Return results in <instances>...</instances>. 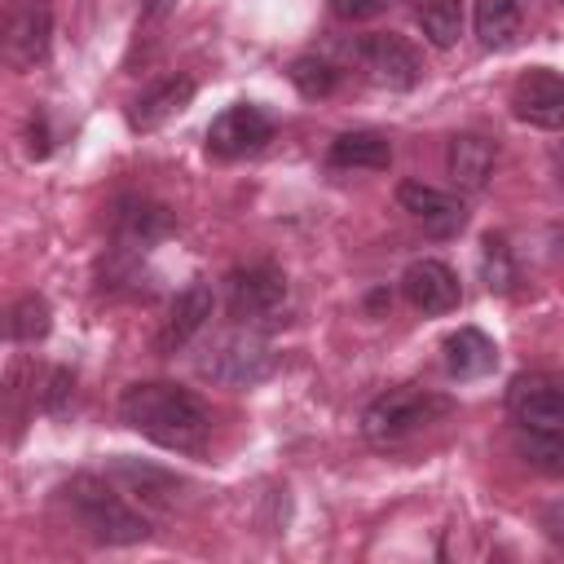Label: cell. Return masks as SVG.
Masks as SVG:
<instances>
[{"label": "cell", "instance_id": "20", "mask_svg": "<svg viewBox=\"0 0 564 564\" xmlns=\"http://www.w3.org/2000/svg\"><path fill=\"white\" fill-rule=\"evenodd\" d=\"M48 326H53V308L44 295H18L0 313V339H13V344H35L48 335Z\"/></svg>", "mask_w": 564, "mask_h": 564}, {"label": "cell", "instance_id": "26", "mask_svg": "<svg viewBox=\"0 0 564 564\" xmlns=\"http://www.w3.org/2000/svg\"><path fill=\"white\" fill-rule=\"evenodd\" d=\"M70 401H75V375H70L66 366L44 370V379H40V388H35V405L57 419V414L70 410Z\"/></svg>", "mask_w": 564, "mask_h": 564}, {"label": "cell", "instance_id": "16", "mask_svg": "<svg viewBox=\"0 0 564 564\" xmlns=\"http://www.w3.org/2000/svg\"><path fill=\"white\" fill-rule=\"evenodd\" d=\"M494 163H498V145L480 132H454L449 137V150H445V167H449V181L467 194L485 189L489 176H494Z\"/></svg>", "mask_w": 564, "mask_h": 564}, {"label": "cell", "instance_id": "9", "mask_svg": "<svg viewBox=\"0 0 564 564\" xmlns=\"http://www.w3.org/2000/svg\"><path fill=\"white\" fill-rule=\"evenodd\" d=\"M507 414L516 427H538V432H560L564 427V392L555 375L529 370L507 383Z\"/></svg>", "mask_w": 564, "mask_h": 564}, {"label": "cell", "instance_id": "14", "mask_svg": "<svg viewBox=\"0 0 564 564\" xmlns=\"http://www.w3.org/2000/svg\"><path fill=\"white\" fill-rule=\"evenodd\" d=\"M212 308H216L212 286H207V282H189V286L172 300V308H167V317H163V326H159V335H154V348H159L163 357H172L176 348H185V344L207 326Z\"/></svg>", "mask_w": 564, "mask_h": 564}, {"label": "cell", "instance_id": "30", "mask_svg": "<svg viewBox=\"0 0 564 564\" xmlns=\"http://www.w3.org/2000/svg\"><path fill=\"white\" fill-rule=\"evenodd\" d=\"M366 304H370V308H375V313H379V308H383V304H392V295H388V291H370V300H366Z\"/></svg>", "mask_w": 564, "mask_h": 564}, {"label": "cell", "instance_id": "18", "mask_svg": "<svg viewBox=\"0 0 564 564\" xmlns=\"http://www.w3.org/2000/svg\"><path fill=\"white\" fill-rule=\"evenodd\" d=\"M494 366H498V348H494V339H489L485 330L458 326V330L445 339V370H449L458 383L485 379Z\"/></svg>", "mask_w": 564, "mask_h": 564}, {"label": "cell", "instance_id": "11", "mask_svg": "<svg viewBox=\"0 0 564 564\" xmlns=\"http://www.w3.org/2000/svg\"><path fill=\"white\" fill-rule=\"evenodd\" d=\"M397 203L423 225L427 238H458L467 229V203L449 189H436L427 181H401Z\"/></svg>", "mask_w": 564, "mask_h": 564}, {"label": "cell", "instance_id": "5", "mask_svg": "<svg viewBox=\"0 0 564 564\" xmlns=\"http://www.w3.org/2000/svg\"><path fill=\"white\" fill-rule=\"evenodd\" d=\"M225 282H229V300H225V304H229V317H234L238 326L264 330V326H278V322H282L291 286H286V273H282L278 264L260 260V264L234 269Z\"/></svg>", "mask_w": 564, "mask_h": 564}, {"label": "cell", "instance_id": "23", "mask_svg": "<svg viewBox=\"0 0 564 564\" xmlns=\"http://www.w3.org/2000/svg\"><path fill=\"white\" fill-rule=\"evenodd\" d=\"M480 278L494 295H511L516 282H520V269H516V256H511V242L507 234H485L480 242Z\"/></svg>", "mask_w": 564, "mask_h": 564}, {"label": "cell", "instance_id": "27", "mask_svg": "<svg viewBox=\"0 0 564 564\" xmlns=\"http://www.w3.org/2000/svg\"><path fill=\"white\" fill-rule=\"evenodd\" d=\"M388 4H397V0H330V13H335L339 22H370V18H379Z\"/></svg>", "mask_w": 564, "mask_h": 564}, {"label": "cell", "instance_id": "19", "mask_svg": "<svg viewBox=\"0 0 564 564\" xmlns=\"http://www.w3.org/2000/svg\"><path fill=\"white\" fill-rule=\"evenodd\" d=\"M110 476H115L132 498H141V502L154 507V511L172 507V502H176V489H181V480H176L172 471L150 467V463H137V458H115V463H110Z\"/></svg>", "mask_w": 564, "mask_h": 564}, {"label": "cell", "instance_id": "17", "mask_svg": "<svg viewBox=\"0 0 564 564\" xmlns=\"http://www.w3.org/2000/svg\"><path fill=\"white\" fill-rule=\"evenodd\" d=\"M326 163L335 172H383L392 163V141L375 128H352V132H339L330 141Z\"/></svg>", "mask_w": 564, "mask_h": 564}, {"label": "cell", "instance_id": "4", "mask_svg": "<svg viewBox=\"0 0 564 564\" xmlns=\"http://www.w3.org/2000/svg\"><path fill=\"white\" fill-rule=\"evenodd\" d=\"M278 370V352L269 348V339L251 326L225 330L207 344V352L198 357V375L225 388H256Z\"/></svg>", "mask_w": 564, "mask_h": 564}, {"label": "cell", "instance_id": "10", "mask_svg": "<svg viewBox=\"0 0 564 564\" xmlns=\"http://www.w3.org/2000/svg\"><path fill=\"white\" fill-rule=\"evenodd\" d=\"M269 141H273V119L251 101H238L207 123V154L216 159H242L264 150Z\"/></svg>", "mask_w": 564, "mask_h": 564}, {"label": "cell", "instance_id": "15", "mask_svg": "<svg viewBox=\"0 0 564 564\" xmlns=\"http://www.w3.org/2000/svg\"><path fill=\"white\" fill-rule=\"evenodd\" d=\"M194 93H198V84H194L189 75H167V79L150 84V88L128 106V128H132V132H154V128H163L167 119H176V115L194 101Z\"/></svg>", "mask_w": 564, "mask_h": 564}, {"label": "cell", "instance_id": "28", "mask_svg": "<svg viewBox=\"0 0 564 564\" xmlns=\"http://www.w3.org/2000/svg\"><path fill=\"white\" fill-rule=\"evenodd\" d=\"M26 154L31 159H48L53 154V128H48V115L35 110L31 123H26Z\"/></svg>", "mask_w": 564, "mask_h": 564}, {"label": "cell", "instance_id": "6", "mask_svg": "<svg viewBox=\"0 0 564 564\" xmlns=\"http://www.w3.org/2000/svg\"><path fill=\"white\" fill-rule=\"evenodd\" d=\"M53 4L48 0H4L0 4V62L9 70H31L48 57Z\"/></svg>", "mask_w": 564, "mask_h": 564}, {"label": "cell", "instance_id": "7", "mask_svg": "<svg viewBox=\"0 0 564 564\" xmlns=\"http://www.w3.org/2000/svg\"><path fill=\"white\" fill-rule=\"evenodd\" d=\"M352 62L383 88H414L423 79V57L419 48L405 40V35H392V31H370L352 44Z\"/></svg>", "mask_w": 564, "mask_h": 564}, {"label": "cell", "instance_id": "25", "mask_svg": "<svg viewBox=\"0 0 564 564\" xmlns=\"http://www.w3.org/2000/svg\"><path fill=\"white\" fill-rule=\"evenodd\" d=\"M516 454L546 471V476H560L564 471V436L560 432H538V427H516Z\"/></svg>", "mask_w": 564, "mask_h": 564}, {"label": "cell", "instance_id": "1", "mask_svg": "<svg viewBox=\"0 0 564 564\" xmlns=\"http://www.w3.org/2000/svg\"><path fill=\"white\" fill-rule=\"evenodd\" d=\"M119 419L132 432H141L145 441H154L159 449H172V454H203L207 432H212L207 405L189 388L167 383V379L132 383L119 397Z\"/></svg>", "mask_w": 564, "mask_h": 564}, {"label": "cell", "instance_id": "12", "mask_svg": "<svg viewBox=\"0 0 564 564\" xmlns=\"http://www.w3.org/2000/svg\"><path fill=\"white\" fill-rule=\"evenodd\" d=\"M511 115L529 128H542V132H555L564 123V79L546 66H533L524 70L516 84H511Z\"/></svg>", "mask_w": 564, "mask_h": 564}, {"label": "cell", "instance_id": "21", "mask_svg": "<svg viewBox=\"0 0 564 564\" xmlns=\"http://www.w3.org/2000/svg\"><path fill=\"white\" fill-rule=\"evenodd\" d=\"M520 0H476L471 22H476V40L485 48H511L520 35Z\"/></svg>", "mask_w": 564, "mask_h": 564}, {"label": "cell", "instance_id": "3", "mask_svg": "<svg viewBox=\"0 0 564 564\" xmlns=\"http://www.w3.org/2000/svg\"><path fill=\"white\" fill-rule=\"evenodd\" d=\"M62 502L70 507L75 524L101 546H132L150 538V520L137 507H128V498L110 485V476H93V471L70 476L62 485Z\"/></svg>", "mask_w": 564, "mask_h": 564}, {"label": "cell", "instance_id": "24", "mask_svg": "<svg viewBox=\"0 0 564 564\" xmlns=\"http://www.w3.org/2000/svg\"><path fill=\"white\" fill-rule=\"evenodd\" d=\"M286 79H291L295 93L308 97V101H322V97H330V93L339 88V70H335L326 57H317V53H300V57L286 66Z\"/></svg>", "mask_w": 564, "mask_h": 564}, {"label": "cell", "instance_id": "2", "mask_svg": "<svg viewBox=\"0 0 564 564\" xmlns=\"http://www.w3.org/2000/svg\"><path fill=\"white\" fill-rule=\"evenodd\" d=\"M449 410H454L449 397L419 388V383H397L361 410V436L370 449H405L414 436L449 419Z\"/></svg>", "mask_w": 564, "mask_h": 564}, {"label": "cell", "instance_id": "29", "mask_svg": "<svg viewBox=\"0 0 564 564\" xmlns=\"http://www.w3.org/2000/svg\"><path fill=\"white\" fill-rule=\"evenodd\" d=\"M172 4H176V0H145V18H163Z\"/></svg>", "mask_w": 564, "mask_h": 564}, {"label": "cell", "instance_id": "22", "mask_svg": "<svg viewBox=\"0 0 564 564\" xmlns=\"http://www.w3.org/2000/svg\"><path fill=\"white\" fill-rule=\"evenodd\" d=\"M414 22L432 48H454L463 35V4L458 0H419Z\"/></svg>", "mask_w": 564, "mask_h": 564}, {"label": "cell", "instance_id": "13", "mask_svg": "<svg viewBox=\"0 0 564 564\" xmlns=\"http://www.w3.org/2000/svg\"><path fill=\"white\" fill-rule=\"evenodd\" d=\"M401 291L410 300V308H419L423 317H441V313H454L463 304V286H458V273L445 264V260H414L405 273H401Z\"/></svg>", "mask_w": 564, "mask_h": 564}, {"label": "cell", "instance_id": "8", "mask_svg": "<svg viewBox=\"0 0 564 564\" xmlns=\"http://www.w3.org/2000/svg\"><path fill=\"white\" fill-rule=\"evenodd\" d=\"M172 234H176L172 207H163L154 198H141V194L115 198V207H110V238H115L119 251L141 256V251H150L154 242H163Z\"/></svg>", "mask_w": 564, "mask_h": 564}]
</instances>
